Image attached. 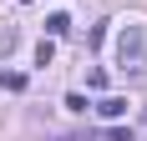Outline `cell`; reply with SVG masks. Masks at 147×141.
Here are the masks:
<instances>
[{"label":"cell","mask_w":147,"mask_h":141,"mask_svg":"<svg viewBox=\"0 0 147 141\" xmlns=\"http://www.w3.org/2000/svg\"><path fill=\"white\" fill-rule=\"evenodd\" d=\"M107 136H112V141H132V131H127V126H112Z\"/></svg>","instance_id":"7"},{"label":"cell","mask_w":147,"mask_h":141,"mask_svg":"<svg viewBox=\"0 0 147 141\" xmlns=\"http://www.w3.org/2000/svg\"><path fill=\"white\" fill-rule=\"evenodd\" d=\"M96 116L117 121V116H127V101H122V96H107V101H96Z\"/></svg>","instance_id":"2"},{"label":"cell","mask_w":147,"mask_h":141,"mask_svg":"<svg viewBox=\"0 0 147 141\" xmlns=\"http://www.w3.org/2000/svg\"><path fill=\"white\" fill-rule=\"evenodd\" d=\"M142 121H147V111H142Z\"/></svg>","instance_id":"8"},{"label":"cell","mask_w":147,"mask_h":141,"mask_svg":"<svg viewBox=\"0 0 147 141\" xmlns=\"http://www.w3.org/2000/svg\"><path fill=\"white\" fill-rule=\"evenodd\" d=\"M0 81H5V91H26V76H20V70H10V76H0Z\"/></svg>","instance_id":"5"},{"label":"cell","mask_w":147,"mask_h":141,"mask_svg":"<svg viewBox=\"0 0 147 141\" xmlns=\"http://www.w3.org/2000/svg\"><path fill=\"white\" fill-rule=\"evenodd\" d=\"M51 56H56V45H51V41H41V45H36V61H41V66H51Z\"/></svg>","instance_id":"6"},{"label":"cell","mask_w":147,"mask_h":141,"mask_svg":"<svg viewBox=\"0 0 147 141\" xmlns=\"http://www.w3.org/2000/svg\"><path fill=\"white\" fill-rule=\"evenodd\" d=\"M15 45H20V35H15V30H0V56H10Z\"/></svg>","instance_id":"4"},{"label":"cell","mask_w":147,"mask_h":141,"mask_svg":"<svg viewBox=\"0 0 147 141\" xmlns=\"http://www.w3.org/2000/svg\"><path fill=\"white\" fill-rule=\"evenodd\" d=\"M117 56H122V70H132V76H147V51H142V30L127 25L117 41Z\"/></svg>","instance_id":"1"},{"label":"cell","mask_w":147,"mask_h":141,"mask_svg":"<svg viewBox=\"0 0 147 141\" xmlns=\"http://www.w3.org/2000/svg\"><path fill=\"white\" fill-rule=\"evenodd\" d=\"M71 30V20H66V10H56L51 20H46V35H66Z\"/></svg>","instance_id":"3"}]
</instances>
